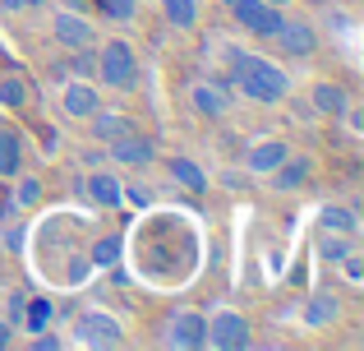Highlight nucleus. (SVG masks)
<instances>
[{
	"label": "nucleus",
	"instance_id": "obj_1",
	"mask_svg": "<svg viewBox=\"0 0 364 351\" xmlns=\"http://www.w3.org/2000/svg\"><path fill=\"white\" fill-rule=\"evenodd\" d=\"M226 61H231L226 83H231L235 98L254 102V107H282V102L291 98V74L277 61L254 56V51H245V46H226Z\"/></svg>",
	"mask_w": 364,
	"mask_h": 351
},
{
	"label": "nucleus",
	"instance_id": "obj_2",
	"mask_svg": "<svg viewBox=\"0 0 364 351\" xmlns=\"http://www.w3.org/2000/svg\"><path fill=\"white\" fill-rule=\"evenodd\" d=\"M92 74H97V88H116V93H134L143 79L139 51H134L124 37H107V42L92 46Z\"/></svg>",
	"mask_w": 364,
	"mask_h": 351
},
{
	"label": "nucleus",
	"instance_id": "obj_3",
	"mask_svg": "<svg viewBox=\"0 0 364 351\" xmlns=\"http://www.w3.org/2000/svg\"><path fill=\"white\" fill-rule=\"evenodd\" d=\"M203 347L249 351V347H254V324H249V315H240V310H231V305L208 310V342Z\"/></svg>",
	"mask_w": 364,
	"mask_h": 351
},
{
	"label": "nucleus",
	"instance_id": "obj_4",
	"mask_svg": "<svg viewBox=\"0 0 364 351\" xmlns=\"http://www.w3.org/2000/svg\"><path fill=\"white\" fill-rule=\"evenodd\" d=\"M51 42L60 46V51H88V46H97V23H92V14H83V9L55 5L51 9Z\"/></svg>",
	"mask_w": 364,
	"mask_h": 351
},
{
	"label": "nucleus",
	"instance_id": "obj_5",
	"mask_svg": "<svg viewBox=\"0 0 364 351\" xmlns=\"http://www.w3.org/2000/svg\"><path fill=\"white\" fill-rule=\"evenodd\" d=\"M189 107H194V116L198 120H226L231 116V107H235V93H231V83L226 79H194L189 83Z\"/></svg>",
	"mask_w": 364,
	"mask_h": 351
},
{
	"label": "nucleus",
	"instance_id": "obj_6",
	"mask_svg": "<svg viewBox=\"0 0 364 351\" xmlns=\"http://www.w3.org/2000/svg\"><path fill=\"white\" fill-rule=\"evenodd\" d=\"M226 9H231V19H235L240 33L263 37V42H272V33L282 28V19H286V9L267 5V0H226Z\"/></svg>",
	"mask_w": 364,
	"mask_h": 351
},
{
	"label": "nucleus",
	"instance_id": "obj_7",
	"mask_svg": "<svg viewBox=\"0 0 364 351\" xmlns=\"http://www.w3.org/2000/svg\"><path fill=\"white\" fill-rule=\"evenodd\" d=\"M107 162L116 167V172H148V167L157 162V144H152L148 135H139V130H129V135H120V139L107 144Z\"/></svg>",
	"mask_w": 364,
	"mask_h": 351
},
{
	"label": "nucleus",
	"instance_id": "obj_8",
	"mask_svg": "<svg viewBox=\"0 0 364 351\" xmlns=\"http://www.w3.org/2000/svg\"><path fill=\"white\" fill-rule=\"evenodd\" d=\"M55 102H60V120H79L83 125V120L102 107V88L92 79H83V74H70V79L60 83V98Z\"/></svg>",
	"mask_w": 364,
	"mask_h": 351
},
{
	"label": "nucleus",
	"instance_id": "obj_9",
	"mask_svg": "<svg viewBox=\"0 0 364 351\" xmlns=\"http://www.w3.org/2000/svg\"><path fill=\"white\" fill-rule=\"evenodd\" d=\"M272 42H277V51H282L286 61H309V56L318 51V28H314L309 19L286 14V19H282V28L272 33Z\"/></svg>",
	"mask_w": 364,
	"mask_h": 351
},
{
	"label": "nucleus",
	"instance_id": "obj_10",
	"mask_svg": "<svg viewBox=\"0 0 364 351\" xmlns=\"http://www.w3.org/2000/svg\"><path fill=\"white\" fill-rule=\"evenodd\" d=\"M74 337H79L83 347H124V328L116 315H107V310H83L79 324H74Z\"/></svg>",
	"mask_w": 364,
	"mask_h": 351
},
{
	"label": "nucleus",
	"instance_id": "obj_11",
	"mask_svg": "<svg viewBox=\"0 0 364 351\" xmlns=\"http://www.w3.org/2000/svg\"><path fill=\"white\" fill-rule=\"evenodd\" d=\"M166 347H180V351H198L208 342V315L203 310H176L166 319V333H161Z\"/></svg>",
	"mask_w": 364,
	"mask_h": 351
},
{
	"label": "nucleus",
	"instance_id": "obj_12",
	"mask_svg": "<svg viewBox=\"0 0 364 351\" xmlns=\"http://www.w3.org/2000/svg\"><path fill=\"white\" fill-rule=\"evenodd\" d=\"M83 199L97 208H107V213H116V208L124 204V180L120 172H111V167H97V172L83 176Z\"/></svg>",
	"mask_w": 364,
	"mask_h": 351
},
{
	"label": "nucleus",
	"instance_id": "obj_13",
	"mask_svg": "<svg viewBox=\"0 0 364 351\" xmlns=\"http://www.w3.org/2000/svg\"><path fill=\"white\" fill-rule=\"evenodd\" d=\"M309 180H314V162L304 153H295V148H291V157H282V162L267 172V185H272L277 194H300Z\"/></svg>",
	"mask_w": 364,
	"mask_h": 351
},
{
	"label": "nucleus",
	"instance_id": "obj_14",
	"mask_svg": "<svg viewBox=\"0 0 364 351\" xmlns=\"http://www.w3.org/2000/svg\"><path fill=\"white\" fill-rule=\"evenodd\" d=\"M350 102H355V98H350V88H346V83H337V79H318L309 88V111H314V116H323V120H341V111H346Z\"/></svg>",
	"mask_w": 364,
	"mask_h": 351
},
{
	"label": "nucleus",
	"instance_id": "obj_15",
	"mask_svg": "<svg viewBox=\"0 0 364 351\" xmlns=\"http://www.w3.org/2000/svg\"><path fill=\"white\" fill-rule=\"evenodd\" d=\"M282 157H291V139L282 135H267V139H254V144L245 148V172L249 176H267Z\"/></svg>",
	"mask_w": 364,
	"mask_h": 351
},
{
	"label": "nucleus",
	"instance_id": "obj_16",
	"mask_svg": "<svg viewBox=\"0 0 364 351\" xmlns=\"http://www.w3.org/2000/svg\"><path fill=\"white\" fill-rule=\"evenodd\" d=\"M88 135H92V144H111V139H120V135H129L134 130V120L129 116H120V111H107V107H97L88 120Z\"/></svg>",
	"mask_w": 364,
	"mask_h": 351
},
{
	"label": "nucleus",
	"instance_id": "obj_17",
	"mask_svg": "<svg viewBox=\"0 0 364 351\" xmlns=\"http://www.w3.org/2000/svg\"><path fill=\"white\" fill-rule=\"evenodd\" d=\"M341 319V300L332 291H309L304 300V328H332Z\"/></svg>",
	"mask_w": 364,
	"mask_h": 351
},
{
	"label": "nucleus",
	"instance_id": "obj_18",
	"mask_svg": "<svg viewBox=\"0 0 364 351\" xmlns=\"http://www.w3.org/2000/svg\"><path fill=\"white\" fill-rule=\"evenodd\" d=\"M166 172H171V180H176L180 189H189V194H203L213 180H208V172L194 162V157H185V153H176V157H166Z\"/></svg>",
	"mask_w": 364,
	"mask_h": 351
},
{
	"label": "nucleus",
	"instance_id": "obj_19",
	"mask_svg": "<svg viewBox=\"0 0 364 351\" xmlns=\"http://www.w3.org/2000/svg\"><path fill=\"white\" fill-rule=\"evenodd\" d=\"M0 107L14 111V116H18V111H28V107H33V83H28L23 74L5 70V74H0Z\"/></svg>",
	"mask_w": 364,
	"mask_h": 351
},
{
	"label": "nucleus",
	"instance_id": "obj_20",
	"mask_svg": "<svg viewBox=\"0 0 364 351\" xmlns=\"http://www.w3.org/2000/svg\"><path fill=\"white\" fill-rule=\"evenodd\" d=\"M157 5L166 14V23L180 28V33H194L203 23V0H157Z\"/></svg>",
	"mask_w": 364,
	"mask_h": 351
},
{
	"label": "nucleus",
	"instance_id": "obj_21",
	"mask_svg": "<svg viewBox=\"0 0 364 351\" xmlns=\"http://www.w3.org/2000/svg\"><path fill=\"white\" fill-rule=\"evenodd\" d=\"M318 226H323V231H332V236H360V213H355V208H346V204H323Z\"/></svg>",
	"mask_w": 364,
	"mask_h": 351
},
{
	"label": "nucleus",
	"instance_id": "obj_22",
	"mask_svg": "<svg viewBox=\"0 0 364 351\" xmlns=\"http://www.w3.org/2000/svg\"><path fill=\"white\" fill-rule=\"evenodd\" d=\"M23 172V135L18 130H0V180Z\"/></svg>",
	"mask_w": 364,
	"mask_h": 351
},
{
	"label": "nucleus",
	"instance_id": "obj_23",
	"mask_svg": "<svg viewBox=\"0 0 364 351\" xmlns=\"http://www.w3.org/2000/svg\"><path fill=\"white\" fill-rule=\"evenodd\" d=\"M9 180H14V208H18V213H33V208L42 204V176H23V172H18Z\"/></svg>",
	"mask_w": 364,
	"mask_h": 351
},
{
	"label": "nucleus",
	"instance_id": "obj_24",
	"mask_svg": "<svg viewBox=\"0 0 364 351\" xmlns=\"http://www.w3.org/2000/svg\"><path fill=\"white\" fill-rule=\"evenodd\" d=\"M97 5V14L107 19V23H129L134 14H139V0H92Z\"/></svg>",
	"mask_w": 364,
	"mask_h": 351
},
{
	"label": "nucleus",
	"instance_id": "obj_25",
	"mask_svg": "<svg viewBox=\"0 0 364 351\" xmlns=\"http://www.w3.org/2000/svg\"><path fill=\"white\" fill-rule=\"evenodd\" d=\"M51 324V300H28L23 305V319H18V328H28V333H37V328H46Z\"/></svg>",
	"mask_w": 364,
	"mask_h": 351
},
{
	"label": "nucleus",
	"instance_id": "obj_26",
	"mask_svg": "<svg viewBox=\"0 0 364 351\" xmlns=\"http://www.w3.org/2000/svg\"><path fill=\"white\" fill-rule=\"evenodd\" d=\"M318 250H323V259H328V263H337L341 254L355 250V236H332V231H323V245H318Z\"/></svg>",
	"mask_w": 364,
	"mask_h": 351
},
{
	"label": "nucleus",
	"instance_id": "obj_27",
	"mask_svg": "<svg viewBox=\"0 0 364 351\" xmlns=\"http://www.w3.org/2000/svg\"><path fill=\"white\" fill-rule=\"evenodd\" d=\"M116 259H120V236H102V241L92 245V263H97V268H111Z\"/></svg>",
	"mask_w": 364,
	"mask_h": 351
},
{
	"label": "nucleus",
	"instance_id": "obj_28",
	"mask_svg": "<svg viewBox=\"0 0 364 351\" xmlns=\"http://www.w3.org/2000/svg\"><path fill=\"white\" fill-rule=\"evenodd\" d=\"M337 268H341V278H346L350 287H360V282H364V254H360V250L341 254V259H337Z\"/></svg>",
	"mask_w": 364,
	"mask_h": 351
},
{
	"label": "nucleus",
	"instance_id": "obj_29",
	"mask_svg": "<svg viewBox=\"0 0 364 351\" xmlns=\"http://www.w3.org/2000/svg\"><path fill=\"white\" fill-rule=\"evenodd\" d=\"M124 199H129L134 208H148V204H152V189L139 185V180H124Z\"/></svg>",
	"mask_w": 364,
	"mask_h": 351
},
{
	"label": "nucleus",
	"instance_id": "obj_30",
	"mask_svg": "<svg viewBox=\"0 0 364 351\" xmlns=\"http://www.w3.org/2000/svg\"><path fill=\"white\" fill-rule=\"evenodd\" d=\"M60 347L65 342L55 333H46V328H37V333H33V351H60Z\"/></svg>",
	"mask_w": 364,
	"mask_h": 351
},
{
	"label": "nucleus",
	"instance_id": "obj_31",
	"mask_svg": "<svg viewBox=\"0 0 364 351\" xmlns=\"http://www.w3.org/2000/svg\"><path fill=\"white\" fill-rule=\"evenodd\" d=\"M23 305H28V296L14 291V296H9V324H14V328H18V319H23Z\"/></svg>",
	"mask_w": 364,
	"mask_h": 351
},
{
	"label": "nucleus",
	"instance_id": "obj_32",
	"mask_svg": "<svg viewBox=\"0 0 364 351\" xmlns=\"http://www.w3.org/2000/svg\"><path fill=\"white\" fill-rule=\"evenodd\" d=\"M5 347H14V324L0 319V351H5Z\"/></svg>",
	"mask_w": 364,
	"mask_h": 351
},
{
	"label": "nucleus",
	"instance_id": "obj_33",
	"mask_svg": "<svg viewBox=\"0 0 364 351\" xmlns=\"http://www.w3.org/2000/svg\"><path fill=\"white\" fill-rule=\"evenodd\" d=\"M28 0H0V14H23Z\"/></svg>",
	"mask_w": 364,
	"mask_h": 351
},
{
	"label": "nucleus",
	"instance_id": "obj_34",
	"mask_svg": "<svg viewBox=\"0 0 364 351\" xmlns=\"http://www.w3.org/2000/svg\"><path fill=\"white\" fill-rule=\"evenodd\" d=\"M55 5H65V9H83V0H55Z\"/></svg>",
	"mask_w": 364,
	"mask_h": 351
},
{
	"label": "nucleus",
	"instance_id": "obj_35",
	"mask_svg": "<svg viewBox=\"0 0 364 351\" xmlns=\"http://www.w3.org/2000/svg\"><path fill=\"white\" fill-rule=\"evenodd\" d=\"M267 5H277V9H291V0H267Z\"/></svg>",
	"mask_w": 364,
	"mask_h": 351
},
{
	"label": "nucleus",
	"instance_id": "obj_36",
	"mask_svg": "<svg viewBox=\"0 0 364 351\" xmlns=\"http://www.w3.org/2000/svg\"><path fill=\"white\" fill-rule=\"evenodd\" d=\"M217 5H226V0H217Z\"/></svg>",
	"mask_w": 364,
	"mask_h": 351
}]
</instances>
